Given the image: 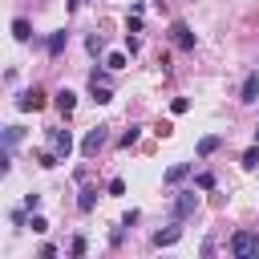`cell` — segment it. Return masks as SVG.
Instances as JSON below:
<instances>
[{
	"label": "cell",
	"instance_id": "cell-6",
	"mask_svg": "<svg viewBox=\"0 0 259 259\" xmlns=\"http://www.w3.org/2000/svg\"><path fill=\"white\" fill-rule=\"evenodd\" d=\"M170 36H174V45H178V49H186V53L194 49V32H190V24L174 20V24H170Z\"/></svg>",
	"mask_w": 259,
	"mask_h": 259
},
{
	"label": "cell",
	"instance_id": "cell-26",
	"mask_svg": "<svg viewBox=\"0 0 259 259\" xmlns=\"http://www.w3.org/2000/svg\"><path fill=\"white\" fill-rule=\"evenodd\" d=\"M8 166H12V158H8V146L0 150V174H8Z\"/></svg>",
	"mask_w": 259,
	"mask_h": 259
},
{
	"label": "cell",
	"instance_id": "cell-13",
	"mask_svg": "<svg viewBox=\"0 0 259 259\" xmlns=\"http://www.w3.org/2000/svg\"><path fill=\"white\" fill-rule=\"evenodd\" d=\"M53 101H57V109H61V113L69 117V113H73V105H77V93H73V89H61V93H57Z\"/></svg>",
	"mask_w": 259,
	"mask_h": 259
},
{
	"label": "cell",
	"instance_id": "cell-16",
	"mask_svg": "<svg viewBox=\"0 0 259 259\" xmlns=\"http://www.w3.org/2000/svg\"><path fill=\"white\" fill-rule=\"evenodd\" d=\"M36 162H40L45 170H53V166H57L61 158H57V150H36Z\"/></svg>",
	"mask_w": 259,
	"mask_h": 259
},
{
	"label": "cell",
	"instance_id": "cell-25",
	"mask_svg": "<svg viewBox=\"0 0 259 259\" xmlns=\"http://www.w3.org/2000/svg\"><path fill=\"white\" fill-rule=\"evenodd\" d=\"M109 194H113V198H121V194H125V182H121V178H113V182H109Z\"/></svg>",
	"mask_w": 259,
	"mask_h": 259
},
{
	"label": "cell",
	"instance_id": "cell-17",
	"mask_svg": "<svg viewBox=\"0 0 259 259\" xmlns=\"http://www.w3.org/2000/svg\"><path fill=\"white\" fill-rule=\"evenodd\" d=\"M85 49H89V53L97 57V53L105 49V40H101V32H89V36H85Z\"/></svg>",
	"mask_w": 259,
	"mask_h": 259
},
{
	"label": "cell",
	"instance_id": "cell-20",
	"mask_svg": "<svg viewBox=\"0 0 259 259\" xmlns=\"http://www.w3.org/2000/svg\"><path fill=\"white\" fill-rule=\"evenodd\" d=\"M138 134H142V130H138V125H130V130H125V134L117 138V146H125V150H130V146L138 142Z\"/></svg>",
	"mask_w": 259,
	"mask_h": 259
},
{
	"label": "cell",
	"instance_id": "cell-11",
	"mask_svg": "<svg viewBox=\"0 0 259 259\" xmlns=\"http://www.w3.org/2000/svg\"><path fill=\"white\" fill-rule=\"evenodd\" d=\"M12 36H16L20 45H28V40H32V24H28L24 16H16V20H12Z\"/></svg>",
	"mask_w": 259,
	"mask_h": 259
},
{
	"label": "cell",
	"instance_id": "cell-14",
	"mask_svg": "<svg viewBox=\"0 0 259 259\" xmlns=\"http://www.w3.org/2000/svg\"><path fill=\"white\" fill-rule=\"evenodd\" d=\"M24 138V130L20 125H0V146H16Z\"/></svg>",
	"mask_w": 259,
	"mask_h": 259
},
{
	"label": "cell",
	"instance_id": "cell-8",
	"mask_svg": "<svg viewBox=\"0 0 259 259\" xmlns=\"http://www.w3.org/2000/svg\"><path fill=\"white\" fill-rule=\"evenodd\" d=\"M178 239H182V223H174V219H170V227L154 235V247H174Z\"/></svg>",
	"mask_w": 259,
	"mask_h": 259
},
{
	"label": "cell",
	"instance_id": "cell-10",
	"mask_svg": "<svg viewBox=\"0 0 259 259\" xmlns=\"http://www.w3.org/2000/svg\"><path fill=\"white\" fill-rule=\"evenodd\" d=\"M97 206V186H81V198H77V210L81 214H89Z\"/></svg>",
	"mask_w": 259,
	"mask_h": 259
},
{
	"label": "cell",
	"instance_id": "cell-15",
	"mask_svg": "<svg viewBox=\"0 0 259 259\" xmlns=\"http://www.w3.org/2000/svg\"><path fill=\"white\" fill-rule=\"evenodd\" d=\"M219 146H223V138H219V134H206V138L198 142V158H210Z\"/></svg>",
	"mask_w": 259,
	"mask_h": 259
},
{
	"label": "cell",
	"instance_id": "cell-7",
	"mask_svg": "<svg viewBox=\"0 0 259 259\" xmlns=\"http://www.w3.org/2000/svg\"><path fill=\"white\" fill-rule=\"evenodd\" d=\"M190 170H194L190 162H174V166L162 174V182H166V186H178V182H186V178H190Z\"/></svg>",
	"mask_w": 259,
	"mask_h": 259
},
{
	"label": "cell",
	"instance_id": "cell-1",
	"mask_svg": "<svg viewBox=\"0 0 259 259\" xmlns=\"http://www.w3.org/2000/svg\"><path fill=\"white\" fill-rule=\"evenodd\" d=\"M194 210H198V194H194V190H178L174 202H170V219H174V223H186Z\"/></svg>",
	"mask_w": 259,
	"mask_h": 259
},
{
	"label": "cell",
	"instance_id": "cell-24",
	"mask_svg": "<svg viewBox=\"0 0 259 259\" xmlns=\"http://www.w3.org/2000/svg\"><path fill=\"white\" fill-rule=\"evenodd\" d=\"M170 109H174V113H186V109H190V101H186V97H174V101H170Z\"/></svg>",
	"mask_w": 259,
	"mask_h": 259
},
{
	"label": "cell",
	"instance_id": "cell-28",
	"mask_svg": "<svg viewBox=\"0 0 259 259\" xmlns=\"http://www.w3.org/2000/svg\"><path fill=\"white\" fill-rule=\"evenodd\" d=\"M255 142H259V125H255Z\"/></svg>",
	"mask_w": 259,
	"mask_h": 259
},
{
	"label": "cell",
	"instance_id": "cell-5",
	"mask_svg": "<svg viewBox=\"0 0 259 259\" xmlns=\"http://www.w3.org/2000/svg\"><path fill=\"white\" fill-rule=\"evenodd\" d=\"M49 146H53L57 158L65 162V158L73 154V134H69V130H49Z\"/></svg>",
	"mask_w": 259,
	"mask_h": 259
},
{
	"label": "cell",
	"instance_id": "cell-12",
	"mask_svg": "<svg viewBox=\"0 0 259 259\" xmlns=\"http://www.w3.org/2000/svg\"><path fill=\"white\" fill-rule=\"evenodd\" d=\"M65 45H69V32L61 28V32H53V36H49V45H45V49H49V57H61V53H65Z\"/></svg>",
	"mask_w": 259,
	"mask_h": 259
},
{
	"label": "cell",
	"instance_id": "cell-4",
	"mask_svg": "<svg viewBox=\"0 0 259 259\" xmlns=\"http://www.w3.org/2000/svg\"><path fill=\"white\" fill-rule=\"evenodd\" d=\"M16 109H20V113H36V109H45V89H36V85L24 89V93L16 97Z\"/></svg>",
	"mask_w": 259,
	"mask_h": 259
},
{
	"label": "cell",
	"instance_id": "cell-18",
	"mask_svg": "<svg viewBox=\"0 0 259 259\" xmlns=\"http://www.w3.org/2000/svg\"><path fill=\"white\" fill-rule=\"evenodd\" d=\"M255 166H259V142H255V146L243 154V170H255Z\"/></svg>",
	"mask_w": 259,
	"mask_h": 259
},
{
	"label": "cell",
	"instance_id": "cell-9",
	"mask_svg": "<svg viewBox=\"0 0 259 259\" xmlns=\"http://www.w3.org/2000/svg\"><path fill=\"white\" fill-rule=\"evenodd\" d=\"M239 101H259V73H247V81H243V89H239Z\"/></svg>",
	"mask_w": 259,
	"mask_h": 259
},
{
	"label": "cell",
	"instance_id": "cell-19",
	"mask_svg": "<svg viewBox=\"0 0 259 259\" xmlns=\"http://www.w3.org/2000/svg\"><path fill=\"white\" fill-rule=\"evenodd\" d=\"M105 69H113V73L125 69V53H109V57H105Z\"/></svg>",
	"mask_w": 259,
	"mask_h": 259
},
{
	"label": "cell",
	"instance_id": "cell-3",
	"mask_svg": "<svg viewBox=\"0 0 259 259\" xmlns=\"http://www.w3.org/2000/svg\"><path fill=\"white\" fill-rule=\"evenodd\" d=\"M105 142H109V130H105V125H93V130L81 138V154H85V158H97Z\"/></svg>",
	"mask_w": 259,
	"mask_h": 259
},
{
	"label": "cell",
	"instance_id": "cell-22",
	"mask_svg": "<svg viewBox=\"0 0 259 259\" xmlns=\"http://www.w3.org/2000/svg\"><path fill=\"white\" fill-rule=\"evenodd\" d=\"M28 227H32V231H36V235H45V231H49V223H45V219H40V214H36V210H32V219H28Z\"/></svg>",
	"mask_w": 259,
	"mask_h": 259
},
{
	"label": "cell",
	"instance_id": "cell-27",
	"mask_svg": "<svg viewBox=\"0 0 259 259\" xmlns=\"http://www.w3.org/2000/svg\"><path fill=\"white\" fill-rule=\"evenodd\" d=\"M65 4H69V12H77V8L85 4V0H65Z\"/></svg>",
	"mask_w": 259,
	"mask_h": 259
},
{
	"label": "cell",
	"instance_id": "cell-23",
	"mask_svg": "<svg viewBox=\"0 0 259 259\" xmlns=\"http://www.w3.org/2000/svg\"><path fill=\"white\" fill-rule=\"evenodd\" d=\"M69 255H85V235H77V239L69 243Z\"/></svg>",
	"mask_w": 259,
	"mask_h": 259
},
{
	"label": "cell",
	"instance_id": "cell-21",
	"mask_svg": "<svg viewBox=\"0 0 259 259\" xmlns=\"http://www.w3.org/2000/svg\"><path fill=\"white\" fill-rule=\"evenodd\" d=\"M194 186H198V190H214V174H210V170H202V174L194 178Z\"/></svg>",
	"mask_w": 259,
	"mask_h": 259
},
{
	"label": "cell",
	"instance_id": "cell-2",
	"mask_svg": "<svg viewBox=\"0 0 259 259\" xmlns=\"http://www.w3.org/2000/svg\"><path fill=\"white\" fill-rule=\"evenodd\" d=\"M231 255L235 259H259V235H251V231H235L231 235Z\"/></svg>",
	"mask_w": 259,
	"mask_h": 259
}]
</instances>
